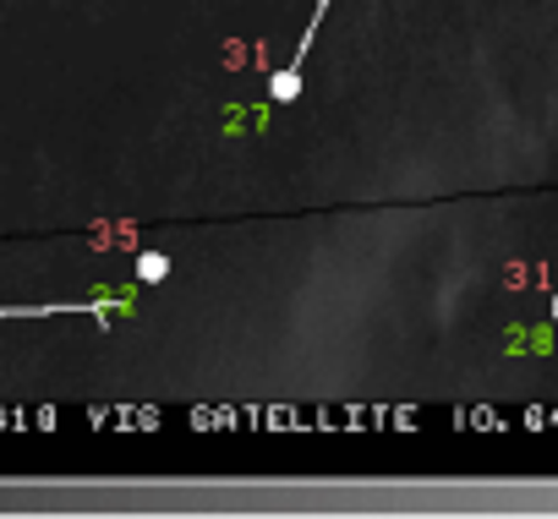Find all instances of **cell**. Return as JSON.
<instances>
[{"instance_id":"cell-4","label":"cell","mask_w":558,"mask_h":519,"mask_svg":"<svg viewBox=\"0 0 558 519\" xmlns=\"http://www.w3.org/2000/svg\"><path fill=\"white\" fill-rule=\"evenodd\" d=\"M553 323H558V296H553Z\"/></svg>"},{"instance_id":"cell-2","label":"cell","mask_w":558,"mask_h":519,"mask_svg":"<svg viewBox=\"0 0 558 519\" xmlns=\"http://www.w3.org/2000/svg\"><path fill=\"white\" fill-rule=\"evenodd\" d=\"M116 301H72V307H0V323H17V318H94L99 329H110Z\"/></svg>"},{"instance_id":"cell-1","label":"cell","mask_w":558,"mask_h":519,"mask_svg":"<svg viewBox=\"0 0 558 519\" xmlns=\"http://www.w3.org/2000/svg\"><path fill=\"white\" fill-rule=\"evenodd\" d=\"M329 7H335V0H318V7H313V23H307V28H302V39H296V55H291L286 66H274V72H268V104H296V99H302V88H307L302 66H307V50H313L318 23L329 17Z\"/></svg>"},{"instance_id":"cell-3","label":"cell","mask_w":558,"mask_h":519,"mask_svg":"<svg viewBox=\"0 0 558 519\" xmlns=\"http://www.w3.org/2000/svg\"><path fill=\"white\" fill-rule=\"evenodd\" d=\"M137 280H143V285L170 280V257H165V251H137Z\"/></svg>"}]
</instances>
